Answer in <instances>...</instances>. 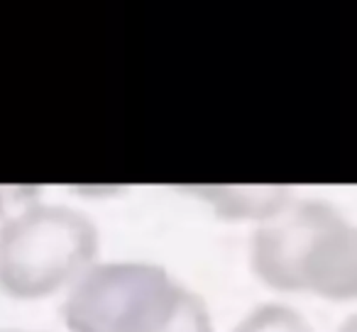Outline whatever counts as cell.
I'll list each match as a JSON object with an SVG mask.
<instances>
[{
    "label": "cell",
    "mask_w": 357,
    "mask_h": 332,
    "mask_svg": "<svg viewBox=\"0 0 357 332\" xmlns=\"http://www.w3.org/2000/svg\"><path fill=\"white\" fill-rule=\"evenodd\" d=\"M98 257V230L79 210L27 205L0 228V291L17 301L71 286Z\"/></svg>",
    "instance_id": "6da1fadb"
},
{
    "label": "cell",
    "mask_w": 357,
    "mask_h": 332,
    "mask_svg": "<svg viewBox=\"0 0 357 332\" xmlns=\"http://www.w3.org/2000/svg\"><path fill=\"white\" fill-rule=\"evenodd\" d=\"M252 269L279 291L308 288L331 298L357 293V244L313 210L264 225L252 242Z\"/></svg>",
    "instance_id": "7a4b0ae2"
},
{
    "label": "cell",
    "mask_w": 357,
    "mask_h": 332,
    "mask_svg": "<svg viewBox=\"0 0 357 332\" xmlns=\"http://www.w3.org/2000/svg\"><path fill=\"white\" fill-rule=\"evenodd\" d=\"M178 283L157 264H93L69 286V332H147L172 303Z\"/></svg>",
    "instance_id": "3957f363"
},
{
    "label": "cell",
    "mask_w": 357,
    "mask_h": 332,
    "mask_svg": "<svg viewBox=\"0 0 357 332\" xmlns=\"http://www.w3.org/2000/svg\"><path fill=\"white\" fill-rule=\"evenodd\" d=\"M147 332H215L211 310L204 298L189 288L178 286L172 303Z\"/></svg>",
    "instance_id": "277c9868"
},
{
    "label": "cell",
    "mask_w": 357,
    "mask_h": 332,
    "mask_svg": "<svg viewBox=\"0 0 357 332\" xmlns=\"http://www.w3.org/2000/svg\"><path fill=\"white\" fill-rule=\"evenodd\" d=\"M233 332H311V327L296 310L272 303L245 315Z\"/></svg>",
    "instance_id": "5b68a950"
},
{
    "label": "cell",
    "mask_w": 357,
    "mask_h": 332,
    "mask_svg": "<svg viewBox=\"0 0 357 332\" xmlns=\"http://www.w3.org/2000/svg\"><path fill=\"white\" fill-rule=\"evenodd\" d=\"M340 332H357V317H352V320L350 322H347V325L345 327H342V330Z\"/></svg>",
    "instance_id": "8992f818"
},
{
    "label": "cell",
    "mask_w": 357,
    "mask_h": 332,
    "mask_svg": "<svg viewBox=\"0 0 357 332\" xmlns=\"http://www.w3.org/2000/svg\"><path fill=\"white\" fill-rule=\"evenodd\" d=\"M0 332H30V330H0Z\"/></svg>",
    "instance_id": "52a82bcc"
}]
</instances>
